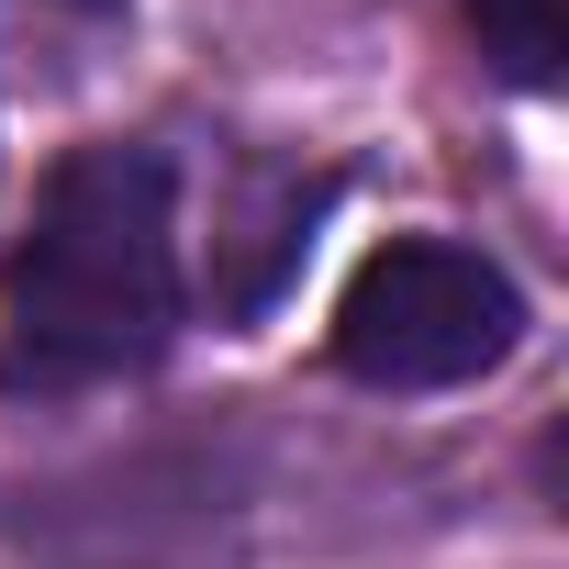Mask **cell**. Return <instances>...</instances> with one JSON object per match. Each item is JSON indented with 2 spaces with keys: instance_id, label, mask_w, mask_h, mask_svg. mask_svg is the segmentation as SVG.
I'll return each instance as SVG.
<instances>
[{
  "instance_id": "cell-1",
  "label": "cell",
  "mask_w": 569,
  "mask_h": 569,
  "mask_svg": "<svg viewBox=\"0 0 569 569\" xmlns=\"http://www.w3.org/2000/svg\"><path fill=\"white\" fill-rule=\"evenodd\" d=\"M179 325V234L157 146H79L0 257V391L123 380Z\"/></svg>"
},
{
  "instance_id": "cell-2",
  "label": "cell",
  "mask_w": 569,
  "mask_h": 569,
  "mask_svg": "<svg viewBox=\"0 0 569 569\" xmlns=\"http://www.w3.org/2000/svg\"><path fill=\"white\" fill-rule=\"evenodd\" d=\"M513 336H525L513 279L447 234H391L336 302V369L369 391H458L502 369Z\"/></svg>"
},
{
  "instance_id": "cell-3",
  "label": "cell",
  "mask_w": 569,
  "mask_h": 569,
  "mask_svg": "<svg viewBox=\"0 0 569 569\" xmlns=\"http://www.w3.org/2000/svg\"><path fill=\"white\" fill-rule=\"evenodd\" d=\"M469 23H480V57L513 90H547L558 79V0H469Z\"/></svg>"
}]
</instances>
